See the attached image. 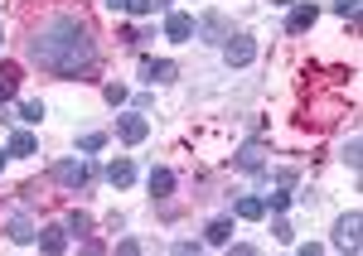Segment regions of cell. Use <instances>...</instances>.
I'll return each mask as SVG.
<instances>
[{"label":"cell","instance_id":"17","mask_svg":"<svg viewBox=\"0 0 363 256\" xmlns=\"http://www.w3.org/2000/svg\"><path fill=\"white\" fill-rule=\"evenodd\" d=\"M20 92V68L15 63H0V102H10Z\"/></svg>","mask_w":363,"mask_h":256},{"label":"cell","instance_id":"12","mask_svg":"<svg viewBox=\"0 0 363 256\" xmlns=\"http://www.w3.org/2000/svg\"><path fill=\"white\" fill-rule=\"evenodd\" d=\"M5 237H10L15 247H34V237H39V232H34L29 218H10V223H5Z\"/></svg>","mask_w":363,"mask_h":256},{"label":"cell","instance_id":"21","mask_svg":"<svg viewBox=\"0 0 363 256\" xmlns=\"http://www.w3.org/2000/svg\"><path fill=\"white\" fill-rule=\"evenodd\" d=\"M359 150H363L359 136H349V141H344V150H339V155H344V165H349L354 174H359V165H363V160H359Z\"/></svg>","mask_w":363,"mask_h":256},{"label":"cell","instance_id":"28","mask_svg":"<svg viewBox=\"0 0 363 256\" xmlns=\"http://www.w3.org/2000/svg\"><path fill=\"white\" fill-rule=\"evenodd\" d=\"M102 5H107V10H112V15H121V10H126V5H131V0H102Z\"/></svg>","mask_w":363,"mask_h":256},{"label":"cell","instance_id":"27","mask_svg":"<svg viewBox=\"0 0 363 256\" xmlns=\"http://www.w3.org/2000/svg\"><path fill=\"white\" fill-rule=\"evenodd\" d=\"M116 252H126V256H136V252H140V242H136V237H121V242H116Z\"/></svg>","mask_w":363,"mask_h":256},{"label":"cell","instance_id":"25","mask_svg":"<svg viewBox=\"0 0 363 256\" xmlns=\"http://www.w3.org/2000/svg\"><path fill=\"white\" fill-rule=\"evenodd\" d=\"M330 5H335L344 20H359V0H330Z\"/></svg>","mask_w":363,"mask_h":256},{"label":"cell","instance_id":"15","mask_svg":"<svg viewBox=\"0 0 363 256\" xmlns=\"http://www.w3.org/2000/svg\"><path fill=\"white\" fill-rule=\"evenodd\" d=\"M107 179H112L116 189H126V184H136V165L131 160H112L107 165Z\"/></svg>","mask_w":363,"mask_h":256},{"label":"cell","instance_id":"26","mask_svg":"<svg viewBox=\"0 0 363 256\" xmlns=\"http://www.w3.org/2000/svg\"><path fill=\"white\" fill-rule=\"evenodd\" d=\"M272 237H277V242H291L296 232H291V223H281V218H277V223H272Z\"/></svg>","mask_w":363,"mask_h":256},{"label":"cell","instance_id":"3","mask_svg":"<svg viewBox=\"0 0 363 256\" xmlns=\"http://www.w3.org/2000/svg\"><path fill=\"white\" fill-rule=\"evenodd\" d=\"M145 136H150L145 112H121V116H116V141H121V145H140Z\"/></svg>","mask_w":363,"mask_h":256},{"label":"cell","instance_id":"8","mask_svg":"<svg viewBox=\"0 0 363 256\" xmlns=\"http://www.w3.org/2000/svg\"><path fill=\"white\" fill-rule=\"evenodd\" d=\"M233 213H238L242 223H257V218H267V199H262V194H238V199H233Z\"/></svg>","mask_w":363,"mask_h":256},{"label":"cell","instance_id":"7","mask_svg":"<svg viewBox=\"0 0 363 256\" xmlns=\"http://www.w3.org/2000/svg\"><path fill=\"white\" fill-rule=\"evenodd\" d=\"M140 73H145V83H174V78H179V63H169V58H145Z\"/></svg>","mask_w":363,"mask_h":256},{"label":"cell","instance_id":"5","mask_svg":"<svg viewBox=\"0 0 363 256\" xmlns=\"http://www.w3.org/2000/svg\"><path fill=\"white\" fill-rule=\"evenodd\" d=\"M359 232H363V213H359V208H349V213L335 223V247H344V252H359Z\"/></svg>","mask_w":363,"mask_h":256},{"label":"cell","instance_id":"23","mask_svg":"<svg viewBox=\"0 0 363 256\" xmlns=\"http://www.w3.org/2000/svg\"><path fill=\"white\" fill-rule=\"evenodd\" d=\"M68 232H73V237H87V232H92V218H87V213H68Z\"/></svg>","mask_w":363,"mask_h":256},{"label":"cell","instance_id":"20","mask_svg":"<svg viewBox=\"0 0 363 256\" xmlns=\"http://www.w3.org/2000/svg\"><path fill=\"white\" fill-rule=\"evenodd\" d=\"M126 10H131V15H165V10H169V0H131Z\"/></svg>","mask_w":363,"mask_h":256},{"label":"cell","instance_id":"19","mask_svg":"<svg viewBox=\"0 0 363 256\" xmlns=\"http://www.w3.org/2000/svg\"><path fill=\"white\" fill-rule=\"evenodd\" d=\"M291 184H277V189H272V199H267V213H286V208H291Z\"/></svg>","mask_w":363,"mask_h":256},{"label":"cell","instance_id":"9","mask_svg":"<svg viewBox=\"0 0 363 256\" xmlns=\"http://www.w3.org/2000/svg\"><path fill=\"white\" fill-rule=\"evenodd\" d=\"M315 20H320V5H291V15H286V34H306Z\"/></svg>","mask_w":363,"mask_h":256},{"label":"cell","instance_id":"1","mask_svg":"<svg viewBox=\"0 0 363 256\" xmlns=\"http://www.w3.org/2000/svg\"><path fill=\"white\" fill-rule=\"evenodd\" d=\"M25 54L39 73H54V78H68V83L73 78H92L97 73V34H92V25L83 15L58 10V15L34 25Z\"/></svg>","mask_w":363,"mask_h":256},{"label":"cell","instance_id":"24","mask_svg":"<svg viewBox=\"0 0 363 256\" xmlns=\"http://www.w3.org/2000/svg\"><path fill=\"white\" fill-rule=\"evenodd\" d=\"M102 97H107V102H112V107H121V102H126V97H131V92H126V87H121V83H107V87H102Z\"/></svg>","mask_w":363,"mask_h":256},{"label":"cell","instance_id":"31","mask_svg":"<svg viewBox=\"0 0 363 256\" xmlns=\"http://www.w3.org/2000/svg\"><path fill=\"white\" fill-rule=\"evenodd\" d=\"M0 34H5V25H0Z\"/></svg>","mask_w":363,"mask_h":256},{"label":"cell","instance_id":"11","mask_svg":"<svg viewBox=\"0 0 363 256\" xmlns=\"http://www.w3.org/2000/svg\"><path fill=\"white\" fill-rule=\"evenodd\" d=\"M15 160H29V155H39V141H34V131H10V145H5Z\"/></svg>","mask_w":363,"mask_h":256},{"label":"cell","instance_id":"13","mask_svg":"<svg viewBox=\"0 0 363 256\" xmlns=\"http://www.w3.org/2000/svg\"><path fill=\"white\" fill-rule=\"evenodd\" d=\"M39 252H49V256H58V252H68V228H44L39 237Z\"/></svg>","mask_w":363,"mask_h":256},{"label":"cell","instance_id":"14","mask_svg":"<svg viewBox=\"0 0 363 256\" xmlns=\"http://www.w3.org/2000/svg\"><path fill=\"white\" fill-rule=\"evenodd\" d=\"M145 184H150V199H169V194H174V174L169 170H150Z\"/></svg>","mask_w":363,"mask_h":256},{"label":"cell","instance_id":"2","mask_svg":"<svg viewBox=\"0 0 363 256\" xmlns=\"http://www.w3.org/2000/svg\"><path fill=\"white\" fill-rule=\"evenodd\" d=\"M49 174H54V184L78 189V194L92 184V165H87V160H54V165H49Z\"/></svg>","mask_w":363,"mask_h":256},{"label":"cell","instance_id":"6","mask_svg":"<svg viewBox=\"0 0 363 256\" xmlns=\"http://www.w3.org/2000/svg\"><path fill=\"white\" fill-rule=\"evenodd\" d=\"M228 34H233V25H228L218 10H208V15H199V20H194V39H203V44H223Z\"/></svg>","mask_w":363,"mask_h":256},{"label":"cell","instance_id":"10","mask_svg":"<svg viewBox=\"0 0 363 256\" xmlns=\"http://www.w3.org/2000/svg\"><path fill=\"white\" fill-rule=\"evenodd\" d=\"M165 39H169V44H184V39H194V15H179V10H174V15L165 20Z\"/></svg>","mask_w":363,"mask_h":256},{"label":"cell","instance_id":"16","mask_svg":"<svg viewBox=\"0 0 363 256\" xmlns=\"http://www.w3.org/2000/svg\"><path fill=\"white\" fill-rule=\"evenodd\" d=\"M203 237H208V242H213V247H228V242H233V213H228V218H213V223H208V232H203Z\"/></svg>","mask_w":363,"mask_h":256},{"label":"cell","instance_id":"30","mask_svg":"<svg viewBox=\"0 0 363 256\" xmlns=\"http://www.w3.org/2000/svg\"><path fill=\"white\" fill-rule=\"evenodd\" d=\"M272 5H296V0H272Z\"/></svg>","mask_w":363,"mask_h":256},{"label":"cell","instance_id":"29","mask_svg":"<svg viewBox=\"0 0 363 256\" xmlns=\"http://www.w3.org/2000/svg\"><path fill=\"white\" fill-rule=\"evenodd\" d=\"M5 160H10V150H0V170H5Z\"/></svg>","mask_w":363,"mask_h":256},{"label":"cell","instance_id":"22","mask_svg":"<svg viewBox=\"0 0 363 256\" xmlns=\"http://www.w3.org/2000/svg\"><path fill=\"white\" fill-rule=\"evenodd\" d=\"M20 121H44V102H39V97L20 102Z\"/></svg>","mask_w":363,"mask_h":256},{"label":"cell","instance_id":"18","mask_svg":"<svg viewBox=\"0 0 363 256\" xmlns=\"http://www.w3.org/2000/svg\"><path fill=\"white\" fill-rule=\"evenodd\" d=\"M78 150H83V155H97V150H107V131H83V136H78Z\"/></svg>","mask_w":363,"mask_h":256},{"label":"cell","instance_id":"4","mask_svg":"<svg viewBox=\"0 0 363 256\" xmlns=\"http://www.w3.org/2000/svg\"><path fill=\"white\" fill-rule=\"evenodd\" d=\"M223 58H228V68H247L252 58H257V39H252V34H228Z\"/></svg>","mask_w":363,"mask_h":256}]
</instances>
